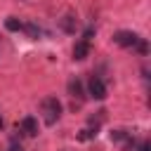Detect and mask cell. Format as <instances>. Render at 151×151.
<instances>
[{
  "mask_svg": "<svg viewBox=\"0 0 151 151\" xmlns=\"http://www.w3.org/2000/svg\"><path fill=\"white\" fill-rule=\"evenodd\" d=\"M40 111H42L45 123H47V125H54V123L59 120V116H61V104H59L57 97H45V99L40 101Z\"/></svg>",
  "mask_w": 151,
  "mask_h": 151,
  "instance_id": "6da1fadb",
  "label": "cell"
},
{
  "mask_svg": "<svg viewBox=\"0 0 151 151\" xmlns=\"http://www.w3.org/2000/svg\"><path fill=\"white\" fill-rule=\"evenodd\" d=\"M87 92H90L92 99L101 101V99H106V83H104L99 76H92L90 83H87Z\"/></svg>",
  "mask_w": 151,
  "mask_h": 151,
  "instance_id": "7a4b0ae2",
  "label": "cell"
},
{
  "mask_svg": "<svg viewBox=\"0 0 151 151\" xmlns=\"http://www.w3.org/2000/svg\"><path fill=\"white\" fill-rule=\"evenodd\" d=\"M137 40H139V35L134 31H116L113 33V42L120 45V47H134Z\"/></svg>",
  "mask_w": 151,
  "mask_h": 151,
  "instance_id": "3957f363",
  "label": "cell"
},
{
  "mask_svg": "<svg viewBox=\"0 0 151 151\" xmlns=\"http://www.w3.org/2000/svg\"><path fill=\"white\" fill-rule=\"evenodd\" d=\"M19 132L26 134V137H35L38 134V120L33 116H24L21 123H19Z\"/></svg>",
  "mask_w": 151,
  "mask_h": 151,
  "instance_id": "277c9868",
  "label": "cell"
},
{
  "mask_svg": "<svg viewBox=\"0 0 151 151\" xmlns=\"http://www.w3.org/2000/svg\"><path fill=\"white\" fill-rule=\"evenodd\" d=\"M68 94H71L73 99H78V101L85 99V87H83V80H80V78H71V80H68Z\"/></svg>",
  "mask_w": 151,
  "mask_h": 151,
  "instance_id": "5b68a950",
  "label": "cell"
},
{
  "mask_svg": "<svg viewBox=\"0 0 151 151\" xmlns=\"http://www.w3.org/2000/svg\"><path fill=\"white\" fill-rule=\"evenodd\" d=\"M87 57H90V42L78 40V42L73 45V59H76V61H83V59H87Z\"/></svg>",
  "mask_w": 151,
  "mask_h": 151,
  "instance_id": "8992f818",
  "label": "cell"
},
{
  "mask_svg": "<svg viewBox=\"0 0 151 151\" xmlns=\"http://www.w3.org/2000/svg\"><path fill=\"white\" fill-rule=\"evenodd\" d=\"M59 24H61L64 33H76V28H78V21H76V17H73V14L61 17V19H59Z\"/></svg>",
  "mask_w": 151,
  "mask_h": 151,
  "instance_id": "52a82bcc",
  "label": "cell"
},
{
  "mask_svg": "<svg viewBox=\"0 0 151 151\" xmlns=\"http://www.w3.org/2000/svg\"><path fill=\"white\" fill-rule=\"evenodd\" d=\"M5 28L12 31V33H17V31H24V24H21L17 17H7V19H5Z\"/></svg>",
  "mask_w": 151,
  "mask_h": 151,
  "instance_id": "ba28073f",
  "label": "cell"
},
{
  "mask_svg": "<svg viewBox=\"0 0 151 151\" xmlns=\"http://www.w3.org/2000/svg\"><path fill=\"white\" fill-rule=\"evenodd\" d=\"M24 31H26L28 38H33V40L40 38V26H38V24H24Z\"/></svg>",
  "mask_w": 151,
  "mask_h": 151,
  "instance_id": "9c48e42d",
  "label": "cell"
},
{
  "mask_svg": "<svg viewBox=\"0 0 151 151\" xmlns=\"http://www.w3.org/2000/svg\"><path fill=\"white\" fill-rule=\"evenodd\" d=\"M134 47H137V52H139L142 57H146V54H149V42H146V38H139Z\"/></svg>",
  "mask_w": 151,
  "mask_h": 151,
  "instance_id": "30bf717a",
  "label": "cell"
},
{
  "mask_svg": "<svg viewBox=\"0 0 151 151\" xmlns=\"http://www.w3.org/2000/svg\"><path fill=\"white\" fill-rule=\"evenodd\" d=\"M92 137H97V127H87V130H83L80 134H78V139H92Z\"/></svg>",
  "mask_w": 151,
  "mask_h": 151,
  "instance_id": "8fae6325",
  "label": "cell"
},
{
  "mask_svg": "<svg viewBox=\"0 0 151 151\" xmlns=\"http://www.w3.org/2000/svg\"><path fill=\"white\" fill-rule=\"evenodd\" d=\"M92 35H94V28H92V26H87V28H85V33H83V38H80V40H85V42H90V40H92Z\"/></svg>",
  "mask_w": 151,
  "mask_h": 151,
  "instance_id": "7c38bea8",
  "label": "cell"
},
{
  "mask_svg": "<svg viewBox=\"0 0 151 151\" xmlns=\"http://www.w3.org/2000/svg\"><path fill=\"white\" fill-rule=\"evenodd\" d=\"M9 151H24V146L17 142V137H12V142H9Z\"/></svg>",
  "mask_w": 151,
  "mask_h": 151,
  "instance_id": "4fadbf2b",
  "label": "cell"
},
{
  "mask_svg": "<svg viewBox=\"0 0 151 151\" xmlns=\"http://www.w3.org/2000/svg\"><path fill=\"white\" fill-rule=\"evenodd\" d=\"M137 151H151V144H149V142H142V144H139V149H137Z\"/></svg>",
  "mask_w": 151,
  "mask_h": 151,
  "instance_id": "5bb4252c",
  "label": "cell"
},
{
  "mask_svg": "<svg viewBox=\"0 0 151 151\" xmlns=\"http://www.w3.org/2000/svg\"><path fill=\"white\" fill-rule=\"evenodd\" d=\"M2 127H5V120H2V116H0V130H2Z\"/></svg>",
  "mask_w": 151,
  "mask_h": 151,
  "instance_id": "9a60e30c",
  "label": "cell"
}]
</instances>
